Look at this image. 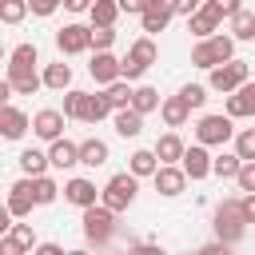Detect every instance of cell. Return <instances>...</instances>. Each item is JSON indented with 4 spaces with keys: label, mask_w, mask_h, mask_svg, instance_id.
<instances>
[{
    "label": "cell",
    "mask_w": 255,
    "mask_h": 255,
    "mask_svg": "<svg viewBox=\"0 0 255 255\" xmlns=\"http://www.w3.org/2000/svg\"><path fill=\"white\" fill-rule=\"evenodd\" d=\"M207 72H211V88H215V92H231L235 84H243V80L251 76L247 60H223V64H215V68H207Z\"/></svg>",
    "instance_id": "cell-9"
},
{
    "label": "cell",
    "mask_w": 255,
    "mask_h": 255,
    "mask_svg": "<svg viewBox=\"0 0 255 255\" xmlns=\"http://www.w3.org/2000/svg\"><path fill=\"white\" fill-rule=\"evenodd\" d=\"M112 40H116V32H112V28H104V24H92V28H88V44H92L96 52L112 48Z\"/></svg>",
    "instance_id": "cell-37"
},
{
    "label": "cell",
    "mask_w": 255,
    "mask_h": 255,
    "mask_svg": "<svg viewBox=\"0 0 255 255\" xmlns=\"http://www.w3.org/2000/svg\"><path fill=\"white\" fill-rule=\"evenodd\" d=\"M227 96V92H223ZM227 116L231 120H247V116H255V84H235L231 88V96H227Z\"/></svg>",
    "instance_id": "cell-10"
},
{
    "label": "cell",
    "mask_w": 255,
    "mask_h": 255,
    "mask_svg": "<svg viewBox=\"0 0 255 255\" xmlns=\"http://www.w3.org/2000/svg\"><path fill=\"white\" fill-rule=\"evenodd\" d=\"M28 16V0H0V24H20Z\"/></svg>",
    "instance_id": "cell-34"
},
{
    "label": "cell",
    "mask_w": 255,
    "mask_h": 255,
    "mask_svg": "<svg viewBox=\"0 0 255 255\" xmlns=\"http://www.w3.org/2000/svg\"><path fill=\"white\" fill-rule=\"evenodd\" d=\"M56 195H60L56 179H48L44 171H40V175H32V199H36V203H56Z\"/></svg>",
    "instance_id": "cell-30"
},
{
    "label": "cell",
    "mask_w": 255,
    "mask_h": 255,
    "mask_svg": "<svg viewBox=\"0 0 255 255\" xmlns=\"http://www.w3.org/2000/svg\"><path fill=\"white\" fill-rule=\"evenodd\" d=\"M151 179H155V191H159V195H179V191L187 187V175H183V167H171V163L155 167V171H151Z\"/></svg>",
    "instance_id": "cell-14"
},
{
    "label": "cell",
    "mask_w": 255,
    "mask_h": 255,
    "mask_svg": "<svg viewBox=\"0 0 255 255\" xmlns=\"http://www.w3.org/2000/svg\"><path fill=\"white\" fill-rule=\"evenodd\" d=\"M116 131H120L124 139L139 135V131H143V116H139L135 108H116Z\"/></svg>",
    "instance_id": "cell-23"
},
{
    "label": "cell",
    "mask_w": 255,
    "mask_h": 255,
    "mask_svg": "<svg viewBox=\"0 0 255 255\" xmlns=\"http://www.w3.org/2000/svg\"><path fill=\"white\" fill-rule=\"evenodd\" d=\"M56 48H60L64 56L88 52V48H92V44H88V28H84V24H64V28L56 32Z\"/></svg>",
    "instance_id": "cell-12"
},
{
    "label": "cell",
    "mask_w": 255,
    "mask_h": 255,
    "mask_svg": "<svg viewBox=\"0 0 255 255\" xmlns=\"http://www.w3.org/2000/svg\"><path fill=\"white\" fill-rule=\"evenodd\" d=\"M219 20H223V16H219V12H215V4L207 0L203 8H195V12L187 16V32H195V36L203 40V36H211V32L219 28Z\"/></svg>",
    "instance_id": "cell-15"
},
{
    "label": "cell",
    "mask_w": 255,
    "mask_h": 255,
    "mask_svg": "<svg viewBox=\"0 0 255 255\" xmlns=\"http://www.w3.org/2000/svg\"><path fill=\"white\" fill-rule=\"evenodd\" d=\"M28 8H32L36 16H52V12L60 8V0H28Z\"/></svg>",
    "instance_id": "cell-42"
},
{
    "label": "cell",
    "mask_w": 255,
    "mask_h": 255,
    "mask_svg": "<svg viewBox=\"0 0 255 255\" xmlns=\"http://www.w3.org/2000/svg\"><path fill=\"white\" fill-rule=\"evenodd\" d=\"M48 163L52 167H76V143L64 139V135H56L52 139V151H48Z\"/></svg>",
    "instance_id": "cell-24"
},
{
    "label": "cell",
    "mask_w": 255,
    "mask_h": 255,
    "mask_svg": "<svg viewBox=\"0 0 255 255\" xmlns=\"http://www.w3.org/2000/svg\"><path fill=\"white\" fill-rule=\"evenodd\" d=\"M32 131L40 135V139H56L60 131H64V112H56V108H44V112H36V120H32Z\"/></svg>",
    "instance_id": "cell-17"
},
{
    "label": "cell",
    "mask_w": 255,
    "mask_h": 255,
    "mask_svg": "<svg viewBox=\"0 0 255 255\" xmlns=\"http://www.w3.org/2000/svg\"><path fill=\"white\" fill-rule=\"evenodd\" d=\"M60 4H64L68 12H88V4H92V0H60Z\"/></svg>",
    "instance_id": "cell-46"
},
{
    "label": "cell",
    "mask_w": 255,
    "mask_h": 255,
    "mask_svg": "<svg viewBox=\"0 0 255 255\" xmlns=\"http://www.w3.org/2000/svg\"><path fill=\"white\" fill-rule=\"evenodd\" d=\"M235 155H239V159H255V131H251V128H243V131L235 135Z\"/></svg>",
    "instance_id": "cell-38"
},
{
    "label": "cell",
    "mask_w": 255,
    "mask_h": 255,
    "mask_svg": "<svg viewBox=\"0 0 255 255\" xmlns=\"http://www.w3.org/2000/svg\"><path fill=\"white\" fill-rule=\"evenodd\" d=\"M163 4H167V0H163Z\"/></svg>",
    "instance_id": "cell-50"
},
{
    "label": "cell",
    "mask_w": 255,
    "mask_h": 255,
    "mask_svg": "<svg viewBox=\"0 0 255 255\" xmlns=\"http://www.w3.org/2000/svg\"><path fill=\"white\" fill-rule=\"evenodd\" d=\"M8 84L20 96H36L40 92V76H36V44H20L8 56Z\"/></svg>",
    "instance_id": "cell-1"
},
{
    "label": "cell",
    "mask_w": 255,
    "mask_h": 255,
    "mask_svg": "<svg viewBox=\"0 0 255 255\" xmlns=\"http://www.w3.org/2000/svg\"><path fill=\"white\" fill-rule=\"evenodd\" d=\"M0 60H4V44H0Z\"/></svg>",
    "instance_id": "cell-49"
},
{
    "label": "cell",
    "mask_w": 255,
    "mask_h": 255,
    "mask_svg": "<svg viewBox=\"0 0 255 255\" xmlns=\"http://www.w3.org/2000/svg\"><path fill=\"white\" fill-rule=\"evenodd\" d=\"M231 135H235L231 116H203V120L195 124V139H199L203 147H223Z\"/></svg>",
    "instance_id": "cell-8"
},
{
    "label": "cell",
    "mask_w": 255,
    "mask_h": 255,
    "mask_svg": "<svg viewBox=\"0 0 255 255\" xmlns=\"http://www.w3.org/2000/svg\"><path fill=\"white\" fill-rule=\"evenodd\" d=\"M8 96H12V84H8V80H0V104H8Z\"/></svg>",
    "instance_id": "cell-48"
},
{
    "label": "cell",
    "mask_w": 255,
    "mask_h": 255,
    "mask_svg": "<svg viewBox=\"0 0 255 255\" xmlns=\"http://www.w3.org/2000/svg\"><path fill=\"white\" fill-rule=\"evenodd\" d=\"M159 116H163V124H167V128H183V124H187V116H191V108H187L179 96H167V100L159 104Z\"/></svg>",
    "instance_id": "cell-22"
},
{
    "label": "cell",
    "mask_w": 255,
    "mask_h": 255,
    "mask_svg": "<svg viewBox=\"0 0 255 255\" xmlns=\"http://www.w3.org/2000/svg\"><path fill=\"white\" fill-rule=\"evenodd\" d=\"M108 112H112V108H108L104 96H88V92H68V96H64V116H72V120L100 124Z\"/></svg>",
    "instance_id": "cell-3"
},
{
    "label": "cell",
    "mask_w": 255,
    "mask_h": 255,
    "mask_svg": "<svg viewBox=\"0 0 255 255\" xmlns=\"http://www.w3.org/2000/svg\"><path fill=\"white\" fill-rule=\"evenodd\" d=\"M243 231H247V215H243L239 199H223V203L215 207V235H219V243H223V247H227V243H239Z\"/></svg>",
    "instance_id": "cell-2"
},
{
    "label": "cell",
    "mask_w": 255,
    "mask_h": 255,
    "mask_svg": "<svg viewBox=\"0 0 255 255\" xmlns=\"http://www.w3.org/2000/svg\"><path fill=\"white\" fill-rule=\"evenodd\" d=\"M64 199H68V203H76V207H88V203H96V183H92V179H84V175H76V179H68Z\"/></svg>",
    "instance_id": "cell-21"
},
{
    "label": "cell",
    "mask_w": 255,
    "mask_h": 255,
    "mask_svg": "<svg viewBox=\"0 0 255 255\" xmlns=\"http://www.w3.org/2000/svg\"><path fill=\"white\" fill-rule=\"evenodd\" d=\"M143 4H147V0H116V8H120V12H135V16H139V8H143Z\"/></svg>",
    "instance_id": "cell-45"
},
{
    "label": "cell",
    "mask_w": 255,
    "mask_h": 255,
    "mask_svg": "<svg viewBox=\"0 0 255 255\" xmlns=\"http://www.w3.org/2000/svg\"><path fill=\"white\" fill-rule=\"evenodd\" d=\"M235 167H239V155H231V151H223V155L211 159V175H219V179H231Z\"/></svg>",
    "instance_id": "cell-35"
},
{
    "label": "cell",
    "mask_w": 255,
    "mask_h": 255,
    "mask_svg": "<svg viewBox=\"0 0 255 255\" xmlns=\"http://www.w3.org/2000/svg\"><path fill=\"white\" fill-rule=\"evenodd\" d=\"M231 32H235V40H255V12H247V8L231 12Z\"/></svg>",
    "instance_id": "cell-28"
},
{
    "label": "cell",
    "mask_w": 255,
    "mask_h": 255,
    "mask_svg": "<svg viewBox=\"0 0 255 255\" xmlns=\"http://www.w3.org/2000/svg\"><path fill=\"white\" fill-rule=\"evenodd\" d=\"M155 167H159V159H155V151H143V147H139V151H131V175H135V179H143V175H151Z\"/></svg>",
    "instance_id": "cell-33"
},
{
    "label": "cell",
    "mask_w": 255,
    "mask_h": 255,
    "mask_svg": "<svg viewBox=\"0 0 255 255\" xmlns=\"http://www.w3.org/2000/svg\"><path fill=\"white\" fill-rule=\"evenodd\" d=\"M44 167H48V155L44 151H36V147H24L20 151V171L24 175H40Z\"/></svg>",
    "instance_id": "cell-32"
},
{
    "label": "cell",
    "mask_w": 255,
    "mask_h": 255,
    "mask_svg": "<svg viewBox=\"0 0 255 255\" xmlns=\"http://www.w3.org/2000/svg\"><path fill=\"white\" fill-rule=\"evenodd\" d=\"M231 179L239 183V191H255V159H239V167H235Z\"/></svg>",
    "instance_id": "cell-36"
},
{
    "label": "cell",
    "mask_w": 255,
    "mask_h": 255,
    "mask_svg": "<svg viewBox=\"0 0 255 255\" xmlns=\"http://www.w3.org/2000/svg\"><path fill=\"white\" fill-rule=\"evenodd\" d=\"M12 227V215H8V207H0V235Z\"/></svg>",
    "instance_id": "cell-47"
},
{
    "label": "cell",
    "mask_w": 255,
    "mask_h": 255,
    "mask_svg": "<svg viewBox=\"0 0 255 255\" xmlns=\"http://www.w3.org/2000/svg\"><path fill=\"white\" fill-rule=\"evenodd\" d=\"M24 131H28V116L20 108H12V104H0V135L4 139H20Z\"/></svg>",
    "instance_id": "cell-18"
},
{
    "label": "cell",
    "mask_w": 255,
    "mask_h": 255,
    "mask_svg": "<svg viewBox=\"0 0 255 255\" xmlns=\"http://www.w3.org/2000/svg\"><path fill=\"white\" fill-rule=\"evenodd\" d=\"M40 84H44V88L64 92V88L72 84V68H68V64H48V68H44V76H40Z\"/></svg>",
    "instance_id": "cell-26"
},
{
    "label": "cell",
    "mask_w": 255,
    "mask_h": 255,
    "mask_svg": "<svg viewBox=\"0 0 255 255\" xmlns=\"http://www.w3.org/2000/svg\"><path fill=\"white\" fill-rule=\"evenodd\" d=\"M128 108H135L139 116H147V112H155V108H159V92H155V88H147V84H139V88L131 92Z\"/></svg>",
    "instance_id": "cell-25"
},
{
    "label": "cell",
    "mask_w": 255,
    "mask_h": 255,
    "mask_svg": "<svg viewBox=\"0 0 255 255\" xmlns=\"http://www.w3.org/2000/svg\"><path fill=\"white\" fill-rule=\"evenodd\" d=\"M167 8H171V16H191L199 8V0H167Z\"/></svg>",
    "instance_id": "cell-41"
},
{
    "label": "cell",
    "mask_w": 255,
    "mask_h": 255,
    "mask_svg": "<svg viewBox=\"0 0 255 255\" xmlns=\"http://www.w3.org/2000/svg\"><path fill=\"white\" fill-rule=\"evenodd\" d=\"M211 4H215V12H219V16H231V12H239V8H243V0H211Z\"/></svg>",
    "instance_id": "cell-43"
},
{
    "label": "cell",
    "mask_w": 255,
    "mask_h": 255,
    "mask_svg": "<svg viewBox=\"0 0 255 255\" xmlns=\"http://www.w3.org/2000/svg\"><path fill=\"white\" fill-rule=\"evenodd\" d=\"M183 155V139L179 135H159V143H155V159L159 163H175Z\"/></svg>",
    "instance_id": "cell-29"
},
{
    "label": "cell",
    "mask_w": 255,
    "mask_h": 255,
    "mask_svg": "<svg viewBox=\"0 0 255 255\" xmlns=\"http://www.w3.org/2000/svg\"><path fill=\"white\" fill-rule=\"evenodd\" d=\"M84 235H88V243H108L116 235V211H108L104 203L100 207L88 203L84 207Z\"/></svg>",
    "instance_id": "cell-7"
},
{
    "label": "cell",
    "mask_w": 255,
    "mask_h": 255,
    "mask_svg": "<svg viewBox=\"0 0 255 255\" xmlns=\"http://www.w3.org/2000/svg\"><path fill=\"white\" fill-rule=\"evenodd\" d=\"M76 163H84V167L108 163V143H104V139H84V143H76Z\"/></svg>",
    "instance_id": "cell-20"
},
{
    "label": "cell",
    "mask_w": 255,
    "mask_h": 255,
    "mask_svg": "<svg viewBox=\"0 0 255 255\" xmlns=\"http://www.w3.org/2000/svg\"><path fill=\"white\" fill-rule=\"evenodd\" d=\"M231 52H235V40L231 36H203L195 44V52H191V64L195 68H215V64L231 60Z\"/></svg>",
    "instance_id": "cell-4"
},
{
    "label": "cell",
    "mask_w": 255,
    "mask_h": 255,
    "mask_svg": "<svg viewBox=\"0 0 255 255\" xmlns=\"http://www.w3.org/2000/svg\"><path fill=\"white\" fill-rule=\"evenodd\" d=\"M135 187H139V179H135L131 171H120V175L108 179L100 203H104L108 211H124V207H131V199H135Z\"/></svg>",
    "instance_id": "cell-6"
},
{
    "label": "cell",
    "mask_w": 255,
    "mask_h": 255,
    "mask_svg": "<svg viewBox=\"0 0 255 255\" xmlns=\"http://www.w3.org/2000/svg\"><path fill=\"white\" fill-rule=\"evenodd\" d=\"M167 20H171V8H167L163 0H147V4L139 8V24H143V32H163Z\"/></svg>",
    "instance_id": "cell-16"
},
{
    "label": "cell",
    "mask_w": 255,
    "mask_h": 255,
    "mask_svg": "<svg viewBox=\"0 0 255 255\" xmlns=\"http://www.w3.org/2000/svg\"><path fill=\"white\" fill-rule=\"evenodd\" d=\"M88 72H92V80H96V84H112V80L120 76V60H116V56L104 48V52H96V56H92Z\"/></svg>",
    "instance_id": "cell-19"
},
{
    "label": "cell",
    "mask_w": 255,
    "mask_h": 255,
    "mask_svg": "<svg viewBox=\"0 0 255 255\" xmlns=\"http://www.w3.org/2000/svg\"><path fill=\"white\" fill-rule=\"evenodd\" d=\"M8 231H12V243H16L20 251H28V247H36V235H32V227H28V223H12Z\"/></svg>",
    "instance_id": "cell-39"
},
{
    "label": "cell",
    "mask_w": 255,
    "mask_h": 255,
    "mask_svg": "<svg viewBox=\"0 0 255 255\" xmlns=\"http://www.w3.org/2000/svg\"><path fill=\"white\" fill-rule=\"evenodd\" d=\"M179 163H183V175H187V179H207V175H211V155H207V147H203V143L183 147Z\"/></svg>",
    "instance_id": "cell-11"
},
{
    "label": "cell",
    "mask_w": 255,
    "mask_h": 255,
    "mask_svg": "<svg viewBox=\"0 0 255 255\" xmlns=\"http://www.w3.org/2000/svg\"><path fill=\"white\" fill-rule=\"evenodd\" d=\"M32 207H36V199H32V175H24L20 183H12L8 215H12V219H24V215H32Z\"/></svg>",
    "instance_id": "cell-13"
},
{
    "label": "cell",
    "mask_w": 255,
    "mask_h": 255,
    "mask_svg": "<svg viewBox=\"0 0 255 255\" xmlns=\"http://www.w3.org/2000/svg\"><path fill=\"white\" fill-rule=\"evenodd\" d=\"M104 100H108V108L116 112V108H128V100H131V88H128V80H112L108 84V92H104Z\"/></svg>",
    "instance_id": "cell-31"
},
{
    "label": "cell",
    "mask_w": 255,
    "mask_h": 255,
    "mask_svg": "<svg viewBox=\"0 0 255 255\" xmlns=\"http://www.w3.org/2000/svg\"><path fill=\"white\" fill-rule=\"evenodd\" d=\"M88 12H92V24H104V28H112V24H116V16H120L116 0H92V4H88Z\"/></svg>",
    "instance_id": "cell-27"
},
{
    "label": "cell",
    "mask_w": 255,
    "mask_h": 255,
    "mask_svg": "<svg viewBox=\"0 0 255 255\" xmlns=\"http://www.w3.org/2000/svg\"><path fill=\"white\" fill-rule=\"evenodd\" d=\"M179 100H183L187 108H203V100H207V92H203L199 84H187V88L179 92Z\"/></svg>",
    "instance_id": "cell-40"
},
{
    "label": "cell",
    "mask_w": 255,
    "mask_h": 255,
    "mask_svg": "<svg viewBox=\"0 0 255 255\" xmlns=\"http://www.w3.org/2000/svg\"><path fill=\"white\" fill-rule=\"evenodd\" d=\"M0 255H20V247L12 243V235H8V231L0 235Z\"/></svg>",
    "instance_id": "cell-44"
},
{
    "label": "cell",
    "mask_w": 255,
    "mask_h": 255,
    "mask_svg": "<svg viewBox=\"0 0 255 255\" xmlns=\"http://www.w3.org/2000/svg\"><path fill=\"white\" fill-rule=\"evenodd\" d=\"M155 40L151 36H143V40H135L131 44V52H128V60H120V80H139L151 64H155Z\"/></svg>",
    "instance_id": "cell-5"
}]
</instances>
